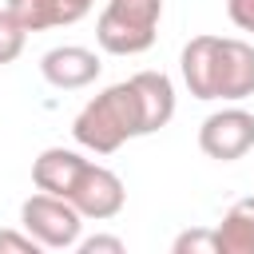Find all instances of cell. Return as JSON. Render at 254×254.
I'll list each match as a JSON object with an SVG mask.
<instances>
[{"mask_svg": "<svg viewBox=\"0 0 254 254\" xmlns=\"http://www.w3.org/2000/svg\"><path fill=\"white\" fill-rule=\"evenodd\" d=\"M71 135L79 147H87L95 155H111L127 139L143 135V111H139V95H135L131 79L111 83L95 99H87L71 123Z\"/></svg>", "mask_w": 254, "mask_h": 254, "instance_id": "6da1fadb", "label": "cell"}, {"mask_svg": "<svg viewBox=\"0 0 254 254\" xmlns=\"http://www.w3.org/2000/svg\"><path fill=\"white\" fill-rule=\"evenodd\" d=\"M163 0H107L95 24V40L111 56H139L155 44Z\"/></svg>", "mask_w": 254, "mask_h": 254, "instance_id": "7a4b0ae2", "label": "cell"}, {"mask_svg": "<svg viewBox=\"0 0 254 254\" xmlns=\"http://www.w3.org/2000/svg\"><path fill=\"white\" fill-rule=\"evenodd\" d=\"M20 222H24V230H28L44 250H67V246L79 242V230H83V214H79L67 198L48 194V190L24 198Z\"/></svg>", "mask_w": 254, "mask_h": 254, "instance_id": "3957f363", "label": "cell"}, {"mask_svg": "<svg viewBox=\"0 0 254 254\" xmlns=\"http://www.w3.org/2000/svg\"><path fill=\"white\" fill-rule=\"evenodd\" d=\"M198 147L202 155L218 159V163H234L254 147V111L246 107H222L214 115L202 119L198 127Z\"/></svg>", "mask_w": 254, "mask_h": 254, "instance_id": "277c9868", "label": "cell"}, {"mask_svg": "<svg viewBox=\"0 0 254 254\" xmlns=\"http://www.w3.org/2000/svg\"><path fill=\"white\" fill-rule=\"evenodd\" d=\"M123 198H127L123 179H119L115 171L99 167V163H87V167L79 171V179H75L71 194H67V202H71L83 218H95V222L115 218V214L123 210Z\"/></svg>", "mask_w": 254, "mask_h": 254, "instance_id": "5b68a950", "label": "cell"}, {"mask_svg": "<svg viewBox=\"0 0 254 254\" xmlns=\"http://www.w3.org/2000/svg\"><path fill=\"white\" fill-rule=\"evenodd\" d=\"M254 95V44L222 40L214 48V99H246Z\"/></svg>", "mask_w": 254, "mask_h": 254, "instance_id": "8992f818", "label": "cell"}, {"mask_svg": "<svg viewBox=\"0 0 254 254\" xmlns=\"http://www.w3.org/2000/svg\"><path fill=\"white\" fill-rule=\"evenodd\" d=\"M99 56L91 48H79V44H60L52 52H44L40 60V71L52 87L60 91H75V87H87L95 75H99Z\"/></svg>", "mask_w": 254, "mask_h": 254, "instance_id": "52a82bcc", "label": "cell"}, {"mask_svg": "<svg viewBox=\"0 0 254 254\" xmlns=\"http://www.w3.org/2000/svg\"><path fill=\"white\" fill-rule=\"evenodd\" d=\"M83 167H87V159H83L79 151L48 147V151H40V159L32 163V183H36V190H48V194L67 198Z\"/></svg>", "mask_w": 254, "mask_h": 254, "instance_id": "ba28073f", "label": "cell"}, {"mask_svg": "<svg viewBox=\"0 0 254 254\" xmlns=\"http://www.w3.org/2000/svg\"><path fill=\"white\" fill-rule=\"evenodd\" d=\"M131 87L139 95L143 135H155L159 127H167L175 115V83L163 71H139V75H131Z\"/></svg>", "mask_w": 254, "mask_h": 254, "instance_id": "9c48e42d", "label": "cell"}, {"mask_svg": "<svg viewBox=\"0 0 254 254\" xmlns=\"http://www.w3.org/2000/svg\"><path fill=\"white\" fill-rule=\"evenodd\" d=\"M214 48L218 36H194L183 48V83L190 87L194 99H214Z\"/></svg>", "mask_w": 254, "mask_h": 254, "instance_id": "30bf717a", "label": "cell"}, {"mask_svg": "<svg viewBox=\"0 0 254 254\" xmlns=\"http://www.w3.org/2000/svg\"><path fill=\"white\" fill-rule=\"evenodd\" d=\"M218 254H254V194L238 198L214 226Z\"/></svg>", "mask_w": 254, "mask_h": 254, "instance_id": "8fae6325", "label": "cell"}, {"mask_svg": "<svg viewBox=\"0 0 254 254\" xmlns=\"http://www.w3.org/2000/svg\"><path fill=\"white\" fill-rule=\"evenodd\" d=\"M4 8L12 12V20H16L24 32H44V28H56V24H60L56 0H8Z\"/></svg>", "mask_w": 254, "mask_h": 254, "instance_id": "7c38bea8", "label": "cell"}, {"mask_svg": "<svg viewBox=\"0 0 254 254\" xmlns=\"http://www.w3.org/2000/svg\"><path fill=\"white\" fill-rule=\"evenodd\" d=\"M24 28L12 20V12L8 8H0V64H12L20 52H24Z\"/></svg>", "mask_w": 254, "mask_h": 254, "instance_id": "4fadbf2b", "label": "cell"}, {"mask_svg": "<svg viewBox=\"0 0 254 254\" xmlns=\"http://www.w3.org/2000/svg\"><path fill=\"white\" fill-rule=\"evenodd\" d=\"M175 254H218V238H214V230H183L179 238H175V246H171Z\"/></svg>", "mask_w": 254, "mask_h": 254, "instance_id": "5bb4252c", "label": "cell"}, {"mask_svg": "<svg viewBox=\"0 0 254 254\" xmlns=\"http://www.w3.org/2000/svg\"><path fill=\"white\" fill-rule=\"evenodd\" d=\"M44 246L24 230V234H16V230H0V254H40Z\"/></svg>", "mask_w": 254, "mask_h": 254, "instance_id": "9a60e30c", "label": "cell"}, {"mask_svg": "<svg viewBox=\"0 0 254 254\" xmlns=\"http://www.w3.org/2000/svg\"><path fill=\"white\" fill-rule=\"evenodd\" d=\"M79 250H83V254H123L127 246H123V238H111V234H95V238L79 242Z\"/></svg>", "mask_w": 254, "mask_h": 254, "instance_id": "2e32d148", "label": "cell"}, {"mask_svg": "<svg viewBox=\"0 0 254 254\" xmlns=\"http://www.w3.org/2000/svg\"><path fill=\"white\" fill-rule=\"evenodd\" d=\"M95 0H56V12H60V24H75L91 12Z\"/></svg>", "mask_w": 254, "mask_h": 254, "instance_id": "e0dca14e", "label": "cell"}, {"mask_svg": "<svg viewBox=\"0 0 254 254\" xmlns=\"http://www.w3.org/2000/svg\"><path fill=\"white\" fill-rule=\"evenodd\" d=\"M226 12L242 32H254V0H226Z\"/></svg>", "mask_w": 254, "mask_h": 254, "instance_id": "ac0fdd59", "label": "cell"}]
</instances>
